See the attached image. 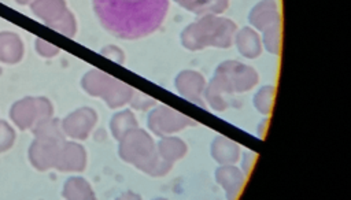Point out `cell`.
<instances>
[{"label": "cell", "instance_id": "6da1fadb", "mask_svg": "<svg viewBox=\"0 0 351 200\" xmlns=\"http://www.w3.org/2000/svg\"><path fill=\"white\" fill-rule=\"evenodd\" d=\"M93 8L110 33L134 40L154 33L162 25L169 0H93Z\"/></svg>", "mask_w": 351, "mask_h": 200}, {"label": "cell", "instance_id": "7a4b0ae2", "mask_svg": "<svg viewBox=\"0 0 351 200\" xmlns=\"http://www.w3.org/2000/svg\"><path fill=\"white\" fill-rule=\"evenodd\" d=\"M52 105L45 97H25L16 101L10 111V116L21 129L36 126L38 122L49 119Z\"/></svg>", "mask_w": 351, "mask_h": 200}, {"label": "cell", "instance_id": "3957f363", "mask_svg": "<svg viewBox=\"0 0 351 200\" xmlns=\"http://www.w3.org/2000/svg\"><path fill=\"white\" fill-rule=\"evenodd\" d=\"M96 114L92 108H80L71 112L63 122L64 132L75 138H85L95 125Z\"/></svg>", "mask_w": 351, "mask_h": 200}, {"label": "cell", "instance_id": "277c9868", "mask_svg": "<svg viewBox=\"0 0 351 200\" xmlns=\"http://www.w3.org/2000/svg\"><path fill=\"white\" fill-rule=\"evenodd\" d=\"M56 167L60 170H82L85 167V151L81 145L67 142L63 144L59 149Z\"/></svg>", "mask_w": 351, "mask_h": 200}, {"label": "cell", "instance_id": "5b68a950", "mask_svg": "<svg viewBox=\"0 0 351 200\" xmlns=\"http://www.w3.org/2000/svg\"><path fill=\"white\" fill-rule=\"evenodd\" d=\"M23 56V42L18 34L11 32L0 33V62L18 63Z\"/></svg>", "mask_w": 351, "mask_h": 200}, {"label": "cell", "instance_id": "8992f818", "mask_svg": "<svg viewBox=\"0 0 351 200\" xmlns=\"http://www.w3.org/2000/svg\"><path fill=\"white\" fill-rule=\"evenodd\" d=\"M66 10L64 0H34L32 3V11L36 16L43 19L45 25L59 19Z\"/></svg>", "mask_w": 351, "mask_h": 200}, {"label": "cell", "instance_id": "52a82bcc", "mask_svg": "<svg viewBox=\"0 0 351 200\" xmlns=\"http://www.w3.org/2000/svg\"><path fill=\"white\" fill-rule=\"evenodd\" d=\"M81 84H82L84 90L88 92L89 95H92V96H99V95L104 96L106 90H110V88L112 86L111 85L112 79L101 71L90 70L84 75Z\"/></svg>", "mask_w": 351, "mask_h": 200}, {"label": "cell", "instance_id": "ba28073f", "mask_svg": "<svg viewBox=\"0 0 351 200\" xmlns=\"http://www.w3.org/2000/svg\"><path fill=\"white\" fill-rule=\"evenodd\" d=\"M48 26H49L51 29H53V30L62 33L63 36L70 37V38L74 37V34H75V32H77V23H75L74 15H73L69 10H66V11L63 12V15H62L59 19H56V21L52 22V23H49Z\"/></svg>", "mask_w": 351, "mask_h": 200}, {"label": "cell", "instance_id": "9c48e42d", "mask_svg": "<svg viewBox=\"0 0 351 200\" xmlns=\"http://www.w3.org/2000/svg\"><path fill=\"white\" fill-rule=\"evenodd\" d=\"M63 195L67 199H93V192L88 184H84L82 188H73V185L64 184Z\"/></svg>", "mask_w": 351, "mask_h": 200}, {"label": "cell", "instance_id": "30bf717a", "mask_svg": "<svg viewBox=\"0 0 351 200\" xmlns=\"http://www.w3.org/2000/svg\"><path fill=\"white\" fill-rule=\"evenodd\" d=\"M14 138V130L4 121H0V152L8 149L12 145Z\"/></svg>", "mask_w": 351, "mask_h": 200}, {"label": "cell", "instance_id": "8fae6325", "mask_svg": "<svg viewBox=\"0 0 351 200\" xmlns=\"http://www.w3.org/2000/svg\"><path fill=\"white\" fill-rule=\"evenodd\" d=\"M36 49L44 58H52V56L59 53L58 47L49 44L48 41H44L43 38H36Z\"/></svg>", "mask_w": 351, "mask_h": 200}, {"label": "cell", "instance_id": "7c38bea8", "mask_svg": "<svg viewBox=\"0 0 351 200\" xmlns=\"http://www.w3.org/2000/svg\"><path fill=\"white\" fill-rule=\"evenodd\" d=\"M30 0H16V3H19V4H27Z\"/></svg>", "mask_w": 351, "mask_h": 200}]
</instances>
